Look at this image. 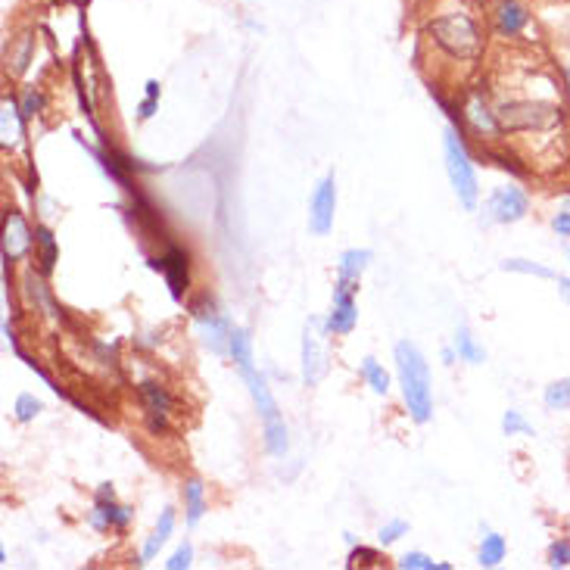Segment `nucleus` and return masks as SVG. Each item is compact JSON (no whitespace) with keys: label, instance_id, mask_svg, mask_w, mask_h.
<instances>
[{"label":"nucleus","instance_id":"a878e982","mask_svg":"<svg viewBox=\"0 0 570 570\" xmlns=\"http://www.w3.org/2000/svg\"><path fill=\"white\" fill-rule=\"evenodd\" d=\"M228 356L234 359L237 368L247 365V362H253V337H250V331H243V328H234V331H231Z\"/></svg>","mask_w":570,"mask_h":570},{"label":"nucleus","instance_id":"a211bd4d","mask_svg":"<svg viewBox=\"0 0 570 570\" xmlns=\"http://www.w3.org/2000/svg\"><path fill=\"white\" fill-rule=\"evenodd\" d=\"M172 530H175V508H162V514H159V521H156L153 533L147 536L144 549H141V561H144V564H147V561H153V558L159 555V549L169 542Z\"/></svg>","mask_w":570,"mask_h":570},{"label":"nucleus","instance_id":"ddd939ff","mask_svg":"<svg viewBox=\"0 0 570 570\" xmlns=\"http://www.w3.org/2000/svg\"><path fill=\"white\" fill-rule=\"evenodd\" d=\"M465 122H468V128L477 134L480 141H499L502 134H505L502 122H499V113H496L493 106L486 103V97H480V94H474V97L468 100V106H465Z\"/></svg>","mask_w":570,"mask_h":570},{"label":"nucleus","instance_id":"c756f323","mask_svg":"<svg viewBox=\"0 0 570 570\" xmlns=\"http://www.w3.org/2000/svg\"><path fill=\"white\" fill-rule=\"evenodd\" d=\"M41 409H44L41 399H35L32 393H19L16 405H13V415H16L19 424H29V421H35L41 415Z\"/></svg>","mask_w":570,"mask_h":570},{"label":"nucleus","instance_id":"79ce46f5","mask_svg":"<svg viewBox=\"0 0 570 570\" xmlns=\"http://www.w3.org/2000/svg\"><path fill=\"white\" fill-rule=\"evenodd\" d=\"M564 78H567V91H570V63H567V69H564Z\"/></svg>","mask_w":570,"mask_h":570},{"label":"nucleus","instance_id":"2f4dec72","mask_svg":"<svg viewBox=\"0 0 570 570\" xmlns=\"http://www.w3.org/2000/svg\"><path fill=\"white\" fill-rule=\"evenodd\" d=\"M405 533H409V524H405L402 518H393V521H387L384 527L377 530V542L387 549V546H393V542H399Z\"/></svg>","mask_w":570,"mask_h":570},{"label":"nucleus","instance_id":"5701e85b","mask_svg":"<svg viewBox=\"0 0 570 570\" xmlns=\"http://www.w3.org/2000/svg\"><path fill=\"white\" fill-rule=\"evenodd\" d=\"M508 555V542L499 533H486L480 542V552H477V564L480 567H499Z\"/></svg>","mask_w":570,"mask_h":570},{"label":"nucleus","instance_id":"6ab92c4d","mask_svg":"<svg viewBox=\"0 0 570 570\" xmlns=\"http://www.w3.org/2000/svg\"><path fill=\"white\" fill-rule=\"evenodd\" d=\"M374 253L371 250H346L337 262V281H346L352 287H359V278L365 275V268L371 265Z\"/></svg>","mask_w":570,"mask_h":570},{"label":"nucleus","instance_id":"4c0bfd02","mask_svg":"<svg viewBox=\"0 0 570 570\" xmlns=\"http://www.w3.org/2000/svg\"><path fill=\"white\" fill-rule=\"evenodd\" d=\"M156 110H159V100H156V97H144V100H141V106H138V116L147 122V119H153V116H156Z\"/></svg>","mask_w":570,"mask_h":570},{"label":"nucleus","instance_id":"c9c22d12","mask_svg":"<svg viewBox=\"0 0 570 570\" xmlns=\"http://www.w3.org/2000/svg\"><path fill=\"white\" fill-rule=\"evenodd\" d=\"M32 38H22V47L13 53V57H10V63H13V72H22L25 66H29V57H32Z\"/></svg>","mask_w":570,"mask_h":570},{"label":"nucleus","instance_id":"2eb2a0df","mask_svg":"<svg viewBox=\"0 0 570 570\" xmlns=\"http://www.w3.org/2000/svg\"><path fill=\"white\" fill-rule=\"evenodd\" d=\"M25 138V116L13 97H4L0 103V144L4 150H16Z\"/></svg>","mask_w":570,"mask_h":570},{"label":"nucleus","instance_id":"9b49d317","mask_svg":"<svg viewBox=\"0 0 570 570\" xmlns=\"http://www.w3.org/2000/svg\"><path fill=\"white\" fill-rule=\"evenodd\" d=\"M321 337H328L324 321L309 318L306 334H303V380H306V387H315L318 380L328 374V352L321 349Z\"/></svg>","mask_w":570,"mask_h":570},{"label":"nucleus","instance_id":"20e7f679","mask_svg":"<svg viewBox=\"0 0 570 570\" xmlns=\"http://www.w3.org/2000/svg\"><path fill=\"white\" fill-rule=\"evenodd\" d=\"M443 156H446V175L452 181L458 203L468 212H474L477 200H480V184H477L471 153H468L465 141H461V134L455 128H446V134H443Z\"/></svg>","mask_w":570,"mask_h":570},{"label":"nucleus","instance_id":"7c9ffc66","mask_svg":"<svg viewBox=\"0 0 570 570\" xmlns=\"http://www.w3.org/2000/svg\"><path fill=\"white\" fill-rule=\"evenodd\" d=\"M44 106H47V100H44L41 88L29 85V88L22 91V97H19V110H22V116H25V119H35V116H41V113H44Z\"/></svg>","mask_w":570,"mask_h":570},{"label":"nucleus","instance_id":"412c9836","mask_svg":"<svg viewBox=\"0 0 570 570\" xmlns=\"http://www.w3.org/2000/svg\"><path fill=\"white\" fill-rule=\"evenodd\" d=\"M57 259H60V247H57V237L47 225H38L35 228V262L44 275H50L53 268H57Z\"/></svg>","mask_w":570,"mask_h":570},{"label":"nucleus","instance_id":"f03ea898","mask_svg":"<svg viewBox=\"0 0 570 570\" xmlns=\"http://www.w3.org/2000/svg\"><path fill=\"white\" fill-rule=\"evenodd\" d=\"M240 377H243V384L250 387V396H253V405H256V415H259V424H262V440H265V449L275 455V458H284L287 449H290V440H287V421L278 409V402L275 396H271L268 390V380L265 374L247 362V365H240L237 368Z\"/></svg>","mask_w":570,"mask_h":570},{"label":"nucleus","instance_id":"0eeeda50","mask_svg":"<svg viewBox=\"0 0 570 570\" xmlns=\"http://www.w3.org/2000/svg\"><path fill=\"white\" fill-rule=\"evenodd\" d=\"M147 265L153 271H162V278H166V284H169L172 300L181 303L187 287H190V253L175 247V243H166V250H162L159 256H150Z\"/></svg>","mask_w":570,"mask_h":570},{"label":"nucleus","instance_id":"9d476101","mask_svg":"<svg viewBox=\"0 0 570 570\" xmlns=\"http://www.w3.org/2000/svg\"><path fill=\"white\" fill-rule=\"evenodd\" d=\"M356 290L346 281H337L334 284V306L328 312V318H324V331L334 334V337H346L352 334V328H356L359 321V309H356Z\"/></svg>","mask_w":570,"mask_h":570},{"label":"nucleus","instance_id":"393cba45","mask_svg":"<svg viewBox=\"0 0 570 570\" xmlns=\"http://www.w3.org/2000/svg\"><path fill=\"white\" fill-rule=\"evenodd\" d=\"M362 377H365V384L377 393V396H387L390 393V374L384 371V365H380L377 359H365L362 362Z\"/></svg>","mask_w":570,"mask_h":570},{"label":"nucleus","instance_id":"cd10ccee","mask_svg":"<svg viewBox=\"0 0 570 570\" xmlns=\"http://www.w3.org/2000/svg\"><path fill=\"white\" fill-rule=\"evenodd\" d=\"M502 430H505V437H536L533 424L521 412H514V409H508L502 415Z\"/></svg>","mask_w":570,"mask_h":570},{"label":"nucleus","instance_id":"473e14b6","mask_svg":"<svg viewBox=\"0 0 570 570\" xmlns=\"http://www.w3.org/2000/svg\"><path fill=\"white\" fill-rule=\"evenodd\" d=\"M190 564H194V546H190V542H181V546L172 552V558L166 561V570H187Z\"/></svg>","mask_w":570,"mask_h":570},{"label":"nucleus","instance_id":"dca6fc26","mask_svg":"<svg viewBox=\"0 0 570 570\" xmlns=\"http://www.w3.org/2000/svg\"><path fill=\"white\" fill-rule=\"evenodd\" d=\"M493 19H496V32L502 38H514L527 29L530 13L518 4V0H499L496 10H493Z\"/></svg>","mask_w":570,"mask_h":570},{"label":"nucleus","instance_id":"1a4fd4ad","mask_svg":"<svg viewBox=\"0 0 570 570\" xmlns=\"http://www.w3.org/2000/svg\"><path fill=\"white\" fill-rule=\"evenodd\" d=\"M334 215H337V178L324 175L321 184L312 190V197H309V231L315 237L331 234Z\"/></svg>","mask_w":570,"mask_h":570},{"label":"nucleus","instance_id":"39448f33","mask_svg":"<svg viewBox=\"0 0 570 570\" xmlns=\"http://www.w3.org/2000/svg\"><path fill=\"white\" fill-rule=\"evenodd\" d=\"M187 309H190V318H194V324H197L203 346H209L215 356H225L228 346H231L234 324H231L228 315L219 309L215 296H212V293H197L194 300L187 303Z\"/></svg>","mask_w":570,"mask_h":570},{"label":"nucleus","instance_id":"f257e3e1","mask_svg":"<svg viewBox=\"0 0 570 570\" xmlns=\"http://www.w3.org/2000/svg\"><path fill=\"white\" fill-rule=\"evenodd\" d=\"M396 371H399V387L405 409H409L412 421L427 424L433 418V390H430V368L424 352L412 340L396 343Z\"/></svg>","mask_w":570,"mask_h":570},{"label":"nucleus","instance_id":"f3484780","mask_svg":"<svg viewBox=\"0 0 570 570\" xmlns=\"http://www.w3.org/2000/svg\"><path fill=\"white\" fill-rule=\"evenodd\" d=\"M138 396H141V405H144V415H166V418H172L175 399H172V393L166 387L159 384V380H141Z\"/></svg>","mask_w":570,"mask_h":570},{"label":"nucleus","instance_id":"f704fd0d","mask_svg":"<svg viewBox=\"0 0 570 570\" xmlns=\"http://www.w3.org/2000/svg\"><path fill=\"white\" fill-rule=\"evenodd\" d=\"M377 561V552L374 549H365V546H352V552H349V567H371Z\"/></svg>","mask_w":570,"mask_h":570},{"label":"nucleus","instance_id":"aec40b11","mask_svg":"<svg viewBox=\"0 0 570 570\" xmlns=\"http://www.w3.org/2000/svg\"><path fill=\"white\" fill-rule=\"evenodd\" d=\"M184 518H187V527H197L203 521V514H206V486L197 480V477H190L184 480Z\"/></svg>","mask_w":570,"mask_h":570},{"label":"nucleus","instance_id":"c85d7f7f","mask_svg":"<svg viewBox=\"0 0 570 570\" xmlns=\"http://www.w3.org/2000/svg\"><path fill=\"white\" fill-rule=\"evenodd\" d=\"M502 271H518V275H533V278H555V271L539 265V262H530V259H505L499 265Z\"/></svg>","mask_w":570,"mask_h":570},{"label":"nucleus","instance_id":"72a5a7b5","mask_svg":"<svg viewBox=\"0 0 570 570\" xmlns=\"http://www.w3.org/2000/svg\"><path fill=\"white\" fill-rule=\"evenodd\" d=\"M549 567H570V539H555L549 546Z\"/></svg>","mask_w":570,"mask_h":570},{"label":"nucleus","instance_id":"f8f14e48","mask_svg":"<svg viewBox=\"0 0 570 570\" xmlns=\"http://www.w3.org/2000/svg\"><path fill=\"white\" fill-rule=\"evenodd\" d=\"M35 247V231L25 222V215L19 209H7L4 219V262H22Z\"/></svg>","mask_w":570,"mask_h":570},{"label":"nucleus","instance_id":"58836bf2","mask_svg":"<svg viewBox=\"0 0 570 570\" xmlns=\"http://www.w3.org/2000/svg\"><path fill=\"white\" fill-rule=\"evenodd\" d=\"M440 359H443V365H449V368H452V365L458 362V352H455L452 346H446V349L440 352Z\"/></svg>","mask_w":570,"mask_h":570},{"label":"nucleus","instance_id":"a19ab883","mask_svg":"<svg viewBox=\"0 0 570 570\" xmlns=\"http://www.w3.org/2000/svg\"><path fill=\"white\" fill-rule=\"evenodd\" d=\"M147 97H156V100H159V81H153V78L147 81Z\"/></svg>","mask_w":570,"mask_h":570},{"label":"nucleus","instance_id":"bb28decb","mask_svg":"<svg viewBox=\"0 0 570 570\" xmlns=\"http://www.w3.org/2000/svg\"><path fill=\"white\" fill-rule=\"evenodd\" d=\"M396 564H399L402 570H452V564H446V561H433V558L424 555V552H405Z\"/></svg>","mask_w":570,"mask_h":570},{"label":"nucleus","instance_id":"6e6552de","mask_svg":"<svg viewBox=\"0 0 570 570\" xmlns=\"http://www.w3.org/2000/svg\"><path fill=\"white\" fill-rule=\"evenodd\" d=\"M134 518V508L128 505H119L116 502V490L110 483H100L97 493H94V508L88 514V521L97 533H106V530H128Z\"/></svg>","mask_w":570,"mask_h":570},{"label":"nucleus","instance_id":"e433bc0d","mask_svg":"<svg viewBox=\"0 0 570 570\" xmlns=\"http://www.w3.org/2000/svg\"><path fill=\"white\" fill-rule=\"evenodd\" d=\"M552 228H555L558 237H570V212H567V209L555 215V219H552Z\"/></svg>","mask_w":570,"mask_h":570},{"label":"nucleus","instance_id":"ea45409f","mask_svg":"<svg viewBox=\"0 0 570 570\" xmlns=\"http://www.w3.org/2000/svg\"><path fill=\"white\" fill-rule=\"evenodd\" d=\"M558 293H561V300L570 306V278H558Z\"/></svg>","mask_w":570,"mask_h":570},{"label":"nucleus","instance_id":"b1692460","mask_svg":"<svg viewBox=\"0 0 570 570\" xmlns=\"http://www.w3.org/2000/svg\"><path fill=\"white\" fill-rule=\"evenodd\" d=\"M542 402H546L549 412H567L570 409V377H561L555 384H549L546 393H542Z\"/></svg>","mask_w":570,"mask_h":570},{"label":"nucleus","instance_id":"4be33fe9","mask_svg":"<svg viewBox=\"0 0 570 570\" xmlns=\"http://www.w3.org/2000/svg\"><path fill=\"white\" fill-rule=\"evenodd\" d=\"M455 352H458V359L468 362V365H483L486 362V349L474 340V334L468 331V324H458V331H455Z\"/></svg>","mask_w":570,"mask_h":570},{"label":"nucleus","instance_id":"4468645a","mask_svg":"<svg viewBox=\"0 0 570 570\" xmlns=\"http://www.w3.org/2000/svg\"><path fill=\"white\" fill-rule=\"evenodd\" d=\"M22 296H25V303H29L35 312H41L44 318L63 321V309L53 303L50 287L44 284V271H41V268H29V271L22 275Z\"/></svg>","mask_w":570,"mask_h":570},{"label":"nucleus","instance_id":"423d86ee","mask_svg":"<svg viewBox=\"0 0 570 570\" xmlns=\"http://www.w3.org/2000/svg\"><path fill=\"white\" fill-rule=\"evenodd\" d=\"M527 212H530V197H527V190L518 184L496 187L483 206L486 222H496V225H514V222H521Z\"/></svg>","mask_w":570,"mask_h":570},{"label":"nucleus","instance_id":"7ed1b4c3","mask_svg":"<svg viewBox=\"0 0 570 570\" xmlns=\"http://www.w3.org/2000/svg\"><path fill=\"white\" fill-rule=\"evenodd\" d=\"M433 44H437L443 53H449L452 60H477L480 57V29L477 22L465 13H449V16H437L430 25Z\"/></svg>","mask_w":570,"mask_h":570}]
</instances>
